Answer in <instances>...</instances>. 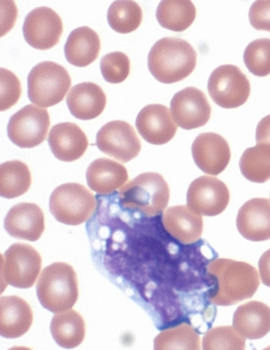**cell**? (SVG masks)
<instances>
[{
  "label": "cell",
  "instance_id": "20",
  "mask_svg": "<svg viewBox=\"0 0 270 350\" xmlns=\"http://www.w3.org/2000/svg\"><path fill=\"white\" fill-rule=\"evenodd\" d=\"M106 95L102 88L91 82L73 86L66 96V104L75 118L91 120L99 116L106 105Z\"/></svg>",
  "mask_w": 270,
  "mask_h": 350
},
{
  "label": "cell",
  "instance_id": "28",
  "mask_svg": "<svg viewBox=\"0 0 270 350\" xmlns=\"http://www.w3.org/2000/svg\"><path fill=\"white\" fill-rule=\"evenodd\" d=\"M243 176L250 182L265 183L270 180V146L257 144L247 149L239 161Z\"/></svg>",
  "mask_w": 270,
  "mask_h": 350
},
{
  "label": "cell",
  "instance_id": "22",
  "mask_svg": "<svg viewBox=\"0 0 270 350\" xmlns=\"http://www.w3.org/2000/svg\"><path fill=\"white\" fill-rule=\"evenodd\" d=\"M233 327L245 338H262L270 332V308L258 301L241 305L234 314Z\"/></svg>",
  "mask_w": 270,
  "mask_h": 350
},
{
  "label": "cell",
  "instance_id": "6",
  "mask_svg": "<svg viewBox=\"0 0 270 350\" xmlns=\"http://www.w3.org/2000/svg\"><path fill=\"white\" fill-rule=\"evenodd\" d=\"M27 85L31 102L41 108H49L63 101L72 79L62 65L44 62L33 68L27 77Z\"/></svg>",
  "mask_w": 270,
  "mask_h": 350
},
{
  "label": "cell",
  "instance_id": "12",
  "mask_svg": "<svg viewBox=\"0 0 270 350\" xmlns=\"http://www.w3.org/2000/svg\"><path fill=\"white\" fill-rule=\"evenodd\" d=\"M187 199L188 206L193 210L204 216L215 217L228 207L230 192L223 181L202 176L190 184Z\"/></svg>",
  "mask_w": 270,
  "mask_h": 350
},
{
  "label": "cell",
  "instance_id": "30",
  "mask_svg": "<svg viewBox=\"0 0 270 350\" xmlns=\"http://www.w3.org/2000/svg\"><path fill=\"white\" fill-rule=\"evenodd\" d=\"M154 349H200V337L194 327L183 323L163 330L154 340Z\"/></svg>",
  "mask_w": 270,
  "mask_h": 350
},
{
  "label": "cell",
  "instance_id": "11",
  "mask_svg": "<svg viewBox=\"0 0 270 350\" xmlns=\"http://www.w3.org/2000/svg\"><path fill=\"white\" fill-rule=\"evenodd\" d=\"M23 30L29 45L36 50L46 51L59 42L64 25L61 16L53 9L40 7L28 14Z\"/></svg>",
  "mask_w": 270,
  "mask_h": 350
},
{
  "label": "cell",
  "instance_id": "4",
  "mask_svg": "<svg viewBox=\"0 0 270 350\" xmlns=\"http://www.w3.org/2000/svg\"><path fill=\"white\" fill-rule=\"evenodd\" d=\"M37 297L41 305L52 313L72 308L79 299V280L73 267L63 262L46 267L38 278Z\"/></svg>",
  "mask_w": 270,
  "mask_h": 350
},
{
  "label": "cell",
  "instance_id": "26",
  "mask_svg": "<svg viewBox=\"0 0 270 350\" xmlns=\"http://www.w3.org/2000/svg\"><path fill=\"white\" fill-rule=\"evenodd\" d=\"M196 15V8L189 0H165L157 10L160 25L174 32L187 30L195 21Z\"/></svg>",
  "mask_w": 270,
  "mask_h": 350
},
{
  "label": "cell",
  "instance_id": "24",
  "mask_svg": "<svg viewBox=\"0 0 270 350\" xmlns=\"http://www.w3.org/2000/svg\"><path fill=\"white\" fill-rule=\"evenodd\" d=\"M100 50L98 34L85 26L75 29L64 46L67 62L77 67H85L92 64L98 58Z\"/></svg>",
  "mask_w": 270,
  "mask_h": 350
},
{
  "label": "cell",
  "instance_id": "27",
  "mask_svg": "<svg viewBox=\"0 0 270 350\" xmlns=\"http://www.w3.org/2000/svg\"><path fill=\"white\" fill-rule=\"evenodd\" d=\"M30 169L21 161H7L0 167V194L5 199L21 197L30 189Z\"/></svg>",
  "mask_w": 270,
  "mask_h": 350
},
{
  "label": "cell",
  "instance_id": "15",
  "mask_svg": "<svg viewBox=\"0 0 270 350\" xmlns=\"http://www.w3.org/2000/svg\"><path fill=\"white\" fill-rule=\"evenodd\" d=\"M136 126L141 137L153 145L168 143L178 130L170 109L159 104L144 107L137 116Z\"/></svg>",
  "mask_w": 270,
  "mask_h": 350
},
{
  "label": "cell",
  "instance_id": "37",
  "mask_svg": "<svg viewBox=\"0 0 270 350\" xmlns=\"http://www.w3.org/2000/svg\"><path fill=\"white\" fill-rule=\"evenodd\" d=\"M258 269L263 284L270 288V249L260 258Z\"/></svg>",
  "mask_w": 270,
  "mask_h": 350
},
{
  "label": "cell",
  "instance_id": "34",
  "mask_svg": "<svg viewBox=\"0 0 270 350\" xmlns=\"http://www.w3.org/2000/svg\"><path fill=\"white\" fill-rule=\"evenodd\" d=\"M1 73V111L11 109L21 98V81L12 72L2 68Z\"/></svg>",
  "mask_w": 270,
  "mask_h": 350
},
{
  "label": "cell",
  "instance_id": "7",
  "mask_svg": "<svg viewBox=\"0 0 270 350\" xmlns=\"http://www.w3.org/2000/svg\"><path fill=\"white\" fill-rule=\"evenodd\" d=\"M42 264V257L35 248L16 243L1 256L2 281L18 288H31L40 273Z\"/></svg>",
  "mask_w": 270,
  "mask_h": 350
},
{
  "label": "cell",
  "instance_id": "19",
  "mask_svg": "<svg viewBox=\"0 0 270 350\" xmlns=\"http://www.w3.org/2000/svg\"><path fill=\"white\" fill-rule=\"evenodd\" d=\"M33 322V310L18 296H5L0 299V334L6 338H17L30 329Z\"/></svg>",
  "mask_w": 270,
  "mask_h": 350
},
{
  "label": "cell",
  "instance_id": "2",
  "mask_svg": "<svg viewBox=\"0 0 270 350\" xmlns=\"http://www.w3.org/2000/svg\"><path fill=\"white\" fill-rule=\"evenodd\" d=\"M197 53L187 41L175 37L161 38L148 55V69L160 83H175L187 79L197 65Z\"/></svg>",
  "mask_w": 270,
  "mask_h": 350
},
{
  "label": "cell",
  "instance_id": "10",
  "mask_svg": "<svg viewBox=\"0 0 270 350\" xmlns=\"http://www.w3.org/2000/svg\"><path fill=\"white\" fill-rule=\"evenodd\" d=\"M96 145L104 154L123 163L137 157L141 149L133 126L120 120L103 125L96 134Z\"/></svg>",
  "mask_w": 270,
  "mask_h": 350
},
{
  "label": "cell",
  "instance_id": "35",
  "mask_svg": "<svg viewBox=\"0 0 270 350\" xmlns=\"http://www.w3.org/2000/svg\"><path fill=\"white\" fill-rule=\"evenodd\" d=\"M250 25L257 31L270 32V0H258L250 7Z\"/></svg>",
  "mask_w": 270,
  "mask_h": 350
},
{
  "label": "cell",
  "instance_id": "16",
  "mask_svg": "<svg viewBox=\"0 0 270 350\" xmlns=\"http://www.w3.org/2000/svg\"><path fill=\"white\" fill-rule=\"evenodd\" d=\"M45 228L44 215L34 203L23 202L12 207L5 219V229L14 238L36 241Z\"/></svg>",
  "mask_w": 270,
  "mask_h": 350
},
{
  "label": "cell",
  "instance_id": "32",
  "mask_svg": "<svg viewBox=\"0 0 270 350\" xmlns=\"http://www.w3.org/2000/svg\"><path fill=\"white\" fill-rule=\"evenodd\" d=\"M244 62L249 72L257 77L270 75V40L259 38L246 47Z\"/></svg>",
  "mask_w": 270,
  "mask_h": 350
},
{
  "label": "cell",
  "instance_id": "23",
  "mask_svg": "<svg viewBox=\"0 0 270 350\" xmlns=\"http://www.w3.org/2000/svg\"><path fill=\"white\" fill-rule=\"evenodd\" d=\"M90 188L101 196L121 189L129 180V173L123 165L101 158L94 161L86 171Z\"/></svg>",
  "mask_w": 270,
  "mask_h": 350
},
{
  "label": "cell",
  "instance_id": "9",
  "mask_svg": "<svg viewBox=\"0 0 270 350\" xmlns=\"http://www.w3.org/2000/svg\"><path fill=\"white\" fill-rule=\"evenodd\" d=\"M50 126L47 110L28 105L10 119L8 135L18 148H33L45 141Z\"/></svg>",
  "mask_w": 270,
  "mask_h": 350
},
{
  "label": "cell",
  "instance_id": "31",
  "mask_svg": "<svg viewBox=\"0 0 270 350\" xmlns=\"http://www.w3.org/2000/svg\"><path fill=\"white\" fill-rule=\"evenodd\" d=\"M202 349L243 350L245 349V338L232 326H219L206 333L202 339Z\"/></svg>",
  "mask_w": 270,
  "mask_h": 350
},
{
  "label": "cell",
  "instance_id": "18",
  "mask_svg": "<svg viewBox=\"0 0 270 350\" xmlns=\"http://www.w3.org/2000/svg\"><path fill=\"white\" fill-rule=\"evenodd\" d=\"M48 143L55 157L64 162L79 160L89 147L87 136L79 125L72 122L54 125Z\"/></svg>",
  "mask_w": 270,
  "mask_h": 350
},
{
  "label": "cell",
  "instance_id": "36",
  "mask_svg": "<svg viewBox=\"0 0 270 350\" xmlns=\"http://www.w3.org/2000/svg\"><path fill=\"white\" fill-rule=\"evenodd\" d=\"M256 139L257 144L270 146V114L258 124Z\"/></svg>",
  "mask_w": 270,
  "mask_h": 350
},
{
  "label": "cell",
  "instance_id": "33",
  "mask_svg": "<svg viewBox=\"0 0 270 350\" xmlns=\"http://www.w3.org/2000/svg\"><path fill=\"white\" fill-rule=\"evenodd\" d=\"M100 70L105 81L113 84L121 83L130 75L129 57L122 52H113L105 55L100 62Z\"/></svg>",
  "mask_w": 270,
  "mask_h": 350
},
{
  "label": "cell",
  "instance_id": "1",
  "mask_svg": "<svg viewBox=\"0 0 270 350\" xmlns=\"http://www.w3.org/2000/svg\"><path fill=\"white\" fill-rule=\"evenodd\" d=\"M208 273L214 283L209 299L219 306H230L250 299L260 286L258 271L243 261L216 259L208 265Z\"/></svg>",
  "mask_w": 270,
  "mask_h": 350
},
{
  "label": "cell",
  "instance_id": "5",
  "mask_svg": "<svg viewBox=\"0 0 270 350\" xmlns=\"http://www.w3.org/2000/svg\"><path fill=\"white\" fill-rule=\"evenodd\" d=\"M98 202L83 185H61L51 194L50 210L55 219L64 225L79 226L89 221L96 211Z\"/></svg>",
  "mask_w": 270,
  "mask_h": 350
},
{
  "label": "cell",
  "instance_id": "3",
  "mask_svg": "<svg viewBox=\"0 0 270 350\" xmlns=\"http://www.w3.org/2000/svg\"><path fill=\"white\" fill-rule=\"evenodd\" d=\"M120 205L147 217L161 215L170 200V189L162 175L146 172L139 175L118 192Z\"/></svg>",
  "mask_w": 270,
  "mask_h": 350
},
{
  "label": "cell",
  "instance_id": "8",
  "mask_svg": "<svg viewBox=\"0 0 270 350\" xmlns=\"http://www.w3.org/2000/svg\"><path fill=\"white\" fill-rule=\"evenodd\" d=\"M247 76L234 65H223L210 75L208 91L212 100L221 108L233 109L244 105L250 94Z\"/></svg>",
  "mask_w": 270,
  "mask_h": 350
},
{
  "label": "cell",
  "instance_id": "13",
  "mask_svg": "<svg viewBox=\"0 0 270 350\" xmlns=\"http://www.w3.org/2000/svg\"><path fill=\"white\" fill-rule=\"evenodd\" d=\"M170 109L179 127L187 131L206 125L211 115L206 94L195 87L176 93L171 100Z\"/></svg>",
  "mask_w": 270,
  "mask_h": 350
},
{
  "label": "cell",
  "instance_id": "14",
  "mask_svg": "<svg viewBox=\"0 0 270 350\" xmlns=\"http://www.w3.org/2000/svg\"><path fill=\"white\" fill-rule=\"evenodd\" d=\"M191 153L202 172L215 176L226 169L231 157L227 141L215 133L200 134L192 144Z\"/></svg>",
  "mask_w": 270,
  "mask_h": 350
},
{
  "label": "cell",
  "instance_id": "25",
  "mask_svg": "<svg viewBox=\"0 0 270 350\" xmlns=\"http://www.w3.org/2000/svg\"><path fill=\"white\" fill-rule=\"evenodd\" d=\"M51 332L57 345L65 349H73L83 342L85 336V321L75 310L63 311L53 317Z\"/></svg>",
  "mask_w": 270,
  "mask_h": 350
},
{
  "label": "cell",
  "instance_id": "17",
  "mask_svg": "<svg viewBox=\"0 0 270 350\" xmlns=\"http://www.w3.org/2000/svg\"><path fill=\"white\" fill-rule=\"evenodd\" d=\"M237 226L247 240H270V200L255 198L246 202L238 212Z\"/></svg>",
  "mask_w": 270,
  "mask_h": 350
},
{
  "label": "cell",
  "instance_id": "21",
  "mask_svg": "<svg viewBox=\"0 0 270 350\" xmlns=\"http://www.w3.org/2000/svg\"><path fill=\"white\" fill-rule=\"evenodd\" d=\"M163 224L170 235L183 244L197 241L204 231L200 213L187 206L169 208L163 213Z\"/></svg>",
  "mask_w": 270,
  "mask_h": 350
},
{
  "label": "cell",
  "instance_id": "29",
  "mask_svg": "<svg viewBox=\"0 0 270 350\" xmlns=\"http://www.w3.org/2000/svg\"><path fill=\"white\" fill-rule=\"evenodd\" d=\"M107 18L114 31L127 34L137 30L142 22L143 12L136 2L120 0L110 5Z\"/></svg>",
  "mask_w": 270,
  "mask_h": 350
}]
</instances>
